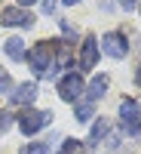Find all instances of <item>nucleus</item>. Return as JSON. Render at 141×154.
Listing matches in <instances>:
<instances>
[{
  "instance_id": "dca6fc26",
  "label": "nucleus",
  "mask_w": 141,
  "mask_h": 154,
  "mask_svg": "<svg viewBox=\"0 0 141 154\" xmlns=\"http://www.w3.org/2000/svg\"><path fill=\"white\" fill-rule=\"evenodd\" d=\"M0 89H9V93H12V80H9V74L3 68H0Z\"/></svg>"
},
{
  "instance_id": "ddd939ff",
  "label": "nucleus",
  "mask_w": 141,
  "mask_h": 154,
  "mask_svg": "<svg viewBox=\"0 0 141 154\" xmlns=\"http://www.w3.org/2000/svg\"><path fill=\"white\" fill-rule=\"evenodd\" d=\"M49 145H52V142H34V145H25L22 154H49Z\"/></svg>"
},
{
  "instance_id": "412c9836",
  "label": "nucleus",
  "mask_w": 141,
  "mask_h": 154,
  "mask_svg": "<svg viewBox=\"0 0 141 154\" xmlns=\"http://www.w3.org/2000/svg\"><path fill=\"white\" fill-rule=\"evenodd\" d=\"M74 3H80V0H65V6H74Z\"/></svg>"
},
{
  "instance_id": "aec40b11",
  "label": "nucleus",
  "mask_w": 141,
  "mask_h": 154,
  "mask_svg": "<svg viewBox=\"0 0 141 154\" xmlns=\"http://www.w3.org/2000/svg\"><path fill=\"white\" fill-rule=\"evenodd\" d=\"M19 3H22V9H25V6H31V3H37V0H19Z\"/></svg>"
},
{
  "instance_id": "2eb2a0df",
  "label": "nucleus",
  "mask_w": 141,
  "mask_h": 154,
  "mask_svg": "<svg viewBox=\"0 0 141 154\" xmlns=\"http://www.w3.org/2000/svg\"><path fill=\"white\" fill-rule=\"evenodd\" d=\"M9 123H12V114L0 111V133H6V130H9Z\"/></svg>"
},
{
  "instance_id": "f257e3e1",
  "label": "nucleus",
  "mask_w": 141,
  "mask_h": 154,
  "mask_svg": "<svg viewBox=\"0 0 141 154\" xmlns=\"http://www.w3.org/2000/svg\"><path fill=\"white\" fill-rule=\"evenodd\" d=\"M28 65L34 68V74H40V77H46L49 71L55 68V43L52 40H40L34 49H28Z\"/></svg>"
},
{
  "instance_id": "9d476101",
  "label": "nucleus",
  "mask_w": 141,
  "mask_h": 154,
  "mask_svg": "<svg viewBox=\"0 0 141 154\" xmlns=\"http://www.w3.org/2000/svg\"><path fill=\"white\" fill-rule=\"evenodd\" d=\"M3 49H6V56H9V59H16V62H22L25 56H28V49H25V40H22V37H9Z\"/></svg>"
},
{
  "instance_id": "1a4fd4ad",
  "label": "nucleus",
  "mask_w": 141,
  "mask_h": 154,
  "mask_svg": "<svg viewBox=\"0 0 141 154\" xmlns=\"http://www.w3.org/2000/svg\"><path fill=\"white\" fill-rule=\"evenodd\" d=\"M107 83H110V77H107V74H98L95 80L89 83V93H86V102H89V105H92V102H98L101 96L107 93Z\"/></svg>"
},
{
  "instance_id": "f3484780",
  "label": "nucleus",
  "mask_w": 141,
  "mask_h": 154,
  "mask_svg": "<svg viewBox=\"0 0 141 154\" xmlns=\"http://www.w3.org/2000/svg\"><path fill=\"white\" fill-rule=\"evenodd\" d=\"M55 3H58V0H43V12H46V16H52V9H55Z\"/></svg>"
},
{
  "instance_id": "39448f33",
  "label": "nucleus",
  "mask_w": 141,
  "mask_h": 154,
  "mask_svg": "<svg viewBox=\"0 0 141 154\" xmlns=\"http://www.w3.org/2000/svg\"><path fill=\"white\" fill-rule=\"evenodd\" d=\"M58 96H61V102H77L83 96V77L80 74L61 77V80H58Z\"/></svg>"
},
{
  "instance_id": "a211bd4d",
  "label": "nucleus",
  "mask_w": 141,
  "mask_h": 154,
  "mask_svg": "<svg viewBox=\"0 0 141 154\" xmlns=\"http://www.w3.org/2000/svg\"><path fill=\"white\" fill-rule=\"evenodd\" d=\"M120 6H123V9H135L138 0H120Z\"/></svg>"
},
{
  "instance_id": "4468645a",
  "label": "nucleus",
  "mask_w": 141,
  "mask_h": 154,
  "mask_svg": "<svg viewBox=\"0 0 141 154\" xmlns=\"http://www.w3.org/2000/svg\"><path fill=\"white\" fill-rule=\"evenodd\" d=\"M77 120H80V123H89V120H92V105H89V102L77 105Z\"/></svg>"
},
{
  "instance_id": "6e6552de",
  "label": "nucleus",
  "mask_w": 141,
  "mask_h": 154,
  "mask_svg": "<svg viewBox=\"0 0 141 154\" xmlns=\"http://www.w3.org/2000/svg\"><path fill=\"white\" fill-rule=\"evenodd\" d=\"M34 99H37V86L34 83H22V86H16L9 93L12 105H25V108H28V105H34Z\"/></svg>"
},
{
  "instance_id": "0eeeda50",
  "label": "nucleus",
  "mask_w": 141,
  "mask_h": 154,
  "mask_svg": "<svg viewBox=\"0 0 141 154\" xmlns=\"http://www.w3.org/2000/svg\"><path fill=\"white\" fill-rule=\"evenodd\" d=\"M98 62V37H86L80 49V71H92Z\"/></svg>"
},
{
  "instance_id": "f03ea898",
  "label": "nucleus",
  "mask_w": 141,
  "mask_h": 154,
  "mask_svg": "<svg viewBox=\"0 0 141 154\" xmlns=\"http://www.w3.org/2000/svg\"><path fill=\"white\" fill-rule=\"evenodd\" d=\"M120 123H123V133L126 136L141 133V105L135 99H123L120 102Z\"/></svg>"
},
{
  "instance_id": "9b49d317",
  "label": "nucleus",
  "mask_w": 141,
  "mask_h": 154,
  "mask_svg": "<svg viewBox=\"0 0 141 154\" xmlns=\"http://www.w3.org/2000/svg\"><path fill=\"white\" fill-rule=\"evenodd\" d=\"M107 133H110V123H107V120H98V123H92V136H89V145L104 142V139H107Z\"/></svg>"
},
{
  "instance_id": "7ed1b4c3",
  "label": "nucleus",
  "mask_w": 141,
  "mask_h": 154,
  "mask_svg": "<svg viewBox=\"0 0 141 154\" xmlns=\"http://www.w3.org/2000/svg\"><path fill=\"white\" fill-rule=\"evenodd\" d=\"M49 120H52V111H31V108H25V114H19V130L25 136H34V133H40Z\"/></svg>"
},
{
  "instance_id": "423d86ee",
  "label": "nucleus",
  "mask_w": 141,
  "mask_h": 154,
  "mask_svg": "<svg viewBox=\"0 0 141 154\" xmlns=\"http://www.w3.org/2000/svg\"><path fill=\"white\" fill-rule=\"evenodd\" d=\"M101 49H104L110 59H123L126 53H129V43L123 40V34L110 31V34H104V37H101Z\"/></svg>"
},
{
  "instance_id": "f8f14e48",
  "label": "nucleus",
  "mask_w": 141,
  "mask_h": 154,
  "mask_svg": "<svg viewBox=\"0 0 141 154\" xmlns=\"http://www.w3.org/2000/svg\"><path fill=\"white\" fill-rule=\"evenodd\" d=\"M58 154H83V145H80V139H68L65 145H61Z\"/></svg>"
},
{
  "instance_id": "6ab92c4d",
  "label": "nucleus",
  "mask_w": 141,
  "mask_h": 154,
  "mask_svg": "<svg viewBox=\"0 0 141 154\" xmlns=\"http://www.w3.org/2000/svg\"><path fill=\"white\" fill-rule=\"evenodd\" d=\"M135 83L141 86V65H138V71H135Z\"/></svg>"
},
{
  "instance_id": "20e7f679",
  "label": "nucleus",
  "mask_w": 141,
  "mask_h": 154,
  "mask_svg": "<svg viewBox=\"0 0 141 154\" xmlns=\"http://www.w3.org/2000/svg\"><path fill=\"white\" fill-rule=\"evenodd\" d=\"M0 25H6V28H31L34 16L28 9H22V6H9V9L0 12Z\"/></svg>"
}]
</instances>
